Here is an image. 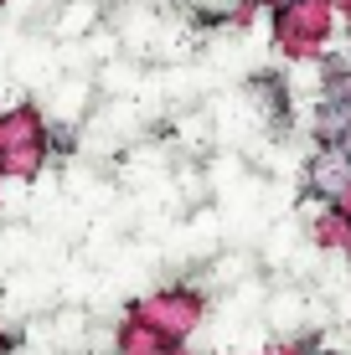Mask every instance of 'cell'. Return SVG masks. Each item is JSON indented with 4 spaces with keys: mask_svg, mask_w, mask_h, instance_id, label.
Wrapping results in <instances>:
<instances>
[{
    "mask_svg": "<svg viewBox=\"0 0 351 355\" xmlns=\"http://www.w3.org/2000/svg\"><path fill=\"white\" fill-rule=\"evenodd\" d=\"M316 170H320V175H316V186H320V191H336V186H346V170H351V155L341 150V155H331V160H320Z\"/></svg>",
    "mask_w": 351,
    "mask_h": 355,
    "instance_id": "cell-1",
    "label": "cell"
}]
</instances>
